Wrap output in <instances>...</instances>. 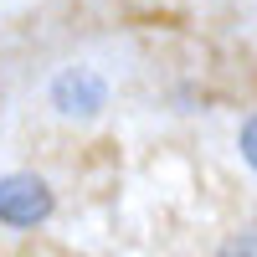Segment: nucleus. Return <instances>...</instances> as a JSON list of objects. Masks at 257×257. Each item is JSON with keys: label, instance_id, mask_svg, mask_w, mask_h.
Segmentation results:
<instances>
[{"label": "nucleus", "instance_id": "obj_1", "mask_svg": "<svg viewBox=\"0 0 257 257\" xmlns=\"http://www.w3.org/2000/svg\"><path fill=\"white\" fill-rule=\"evenodd\" d=\"M52 185L31 175V170H16V175H0V226H16V231H26V226H41L52 216Z\"/></svg>", "mask_w": 257, "mask_h": 257}, {"label": "nucleus", "instance_id": "obj_2", "mask_svg": "<svg viewBox=\"0 0 257 257\" xmlns=\"http://www.w3.org/2000/svg\"><path fill=\"white\" fill-rule=\"evenodd\" d=\"M103 103H108V82L93 67H67L52 77V108L62 118H93Z\"/></svg>", "mask_w": 257, "mask_h": 257}, {"label": "nucleus", "instance_id": "obj_3", "mask_svg": "<svg viewBox=\"0 0 257 257\" xmlns=\"http://www.w3.org/2000/svg\"><path fill=\"white\" fill-rule=\"evenodd\" d=\"M237 149H242V160L257 170V113L242 118V134H237Z\"/></svg>", "mask_w": 257, "mask_h": 257}, {"label": "nucleus", "instance_id": "obj_4", "mask_svg": "<svg viewBox=\"0 0 257 257\" xmlns=\"http://www.w3.org/2000/svg\"><path fill=\"white\" fill-rule=\"evenodd\" d=\"M221 257H257V226H247V231H237L226 247H221Z\"/></svg>", "mask_w": 257, "mask_h": 257}]
</instances>
